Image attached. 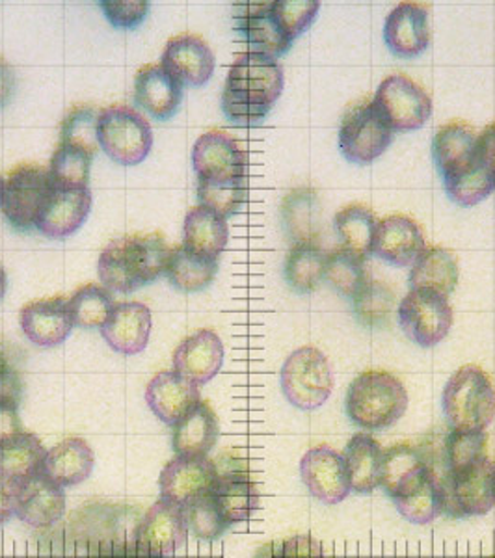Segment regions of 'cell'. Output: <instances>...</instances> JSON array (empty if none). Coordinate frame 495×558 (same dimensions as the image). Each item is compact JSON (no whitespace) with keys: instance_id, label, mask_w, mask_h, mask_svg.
Listing matches in <instances>:
<instances>
[{"instance_id":"cell-1","label":"cell","mask_w":495,"mask_h":558,"mask_svg":"<svg viewBox=\"0 0 495 558\" xmlns=\"http://www.w3.org/2000/svg\"><path fill=\"white\" fill-rule=\"evenodd\" d=\"M283 70L274 58L242 52L229 68L222 94L226 118L241 128L263 123L283 92Z\"/></svg>"},{"instance_id":"cell-2","label":"cell","mask_w":495,"mask_h":558,"mask_svg":"<svg viewBox=\"0 0 495 558\" xmlns=\"http://www.w3.org/2000/svg\"><path fill=\"white\" fill-rule=\"evenodd\" d=\"M172 254L160 233L131 235L108 244L99 255V278L108 291L129 294L166 272Z\"/></svg>"},{"instance_id":"cell-3","label":"cell","mask_w":495,"mask_h":558,"mask_svg":"<svg viewBox=\"0 0 495 558\" xmlns=\"http://www.w3.org/2000/svg\"><path fill=\"white\" fill-rule=\"evenodd\" d=\"M407 410V387L386 371H365L355 376L345 397L347 417L365 430L389 428L399 423Z\"/></svg>"},{"instance_id":"cell-4","label":"cell","mask_w":495,"mask_h":558,"mask_svg":"<svg viewBox=\"0 0 495 558\" xmlns=\"http://www.w3.org/2000/svg\"><path fill=\"white\" fill-rule=\"evenodd\" d=\"M442 408L452 430H486L495 417L492 378L476 365H463L445 384Z\"/></svg>"},{"instance_id":"cell-5","label":"cell","mask_w":495,"mask_h":558,"mask_svg":"<svg viewBox=\"0 0 495 558\" xmlns=\"http://www.w3.org/2000/svg\"><path fill=\"white\" fill-rule=\"evenodd\" d=\"M281 391L292 407L315 412L330 399L334 371L328 357L315 347H302L287 357L280 373Z\"/></svg>"},{"instance_id":"cell-6","label":"cell","mask_w":495,"mask_h":558,"mask_svg":"<svg viewBox=\"0 0 495 558\" xmlns=\"http://www.w3.org/2000/svg\"><path fill=\"white\" fill-rule=\"evenodd\" d=\"M99 146L118 165H141L152 151V125L125 105L105 108L99 114Z\"/></svg>"},{"instance_id":"cell-7","label":"cell","mask_w":495,"mask_h":558,"mask_svg":"<svg viewBox=\"0 0 495 558\" xmlns=\"http://www.w3.org/2000/svg\"><path fill=\"white\" fill-rule=\"evenodd\" d=\"M494 473L495 463L486 458L460 475L439 476L442 514L449 518H473L492 512L495 507Z\"/></svg>"},{"instance_id":"cell-8","label":"cell","mask_w":495,"mask_h":558,"mask_svg":"<svg viewBox=\"0 0 495 558\" xmlns=\"http://www.w3.org/2000/svg\"><path fill=\"white\" fill-rule=\"evenodd\" d=\"M397 313L402 331L423 349L442 343L451 331V304L447 296L431 289H410Z\"/></svg>"},{"instance_id":"cell-9","label":"cell","mask_w":495,"mask_h":558,"mask_svg":"<svg viewBox=\"0 0 495 558\" xmlns=\"http://www.w3.org/2000/svg\"><path fill=\"white\" fill-rule=\"evenodd\" d=\"M373 105L391 131H415L432 114V99L420 84L405 75H389L382 81Z\"/></svg>"},{"instance_id":"cell-10","label":"cell","mask_w":495,"mask_h":558,"mask_svg":"<svg viewBox=\"0 0 495 558\" xmlns=\"http://www.w3.org/2000/svg\"><path fill=\"white\" fill-rule=\"evenodd\" d=\"M391 144V128L373 101L350 108L339 129V147L354 165H371Z\"/></svg>"},{"instance_id":"cell-11","label":"cell","mask_w":495,"mask_h":558,"mask_svg":"<svg viewBox=\"0 0 495 558\" xmlns=\"http://www.w3.org/2000/svg\"><path fill=\"white\" fill-rule=\"evenodd\" d=\"M51 191L49 170L38 165H21L13 168L4 184L2 213L8 222L20 231L36 228L39 213Z\"/></svg>"},{"instance_id":"cell-12","label":"cell","mask_w":495,"mask_h":558,"mask_svg":"<svg viewBox=\"0 0 495 558\" xmlns=\"http://www.w3.org/2000/svg\"><path fill=\"white\" fill-rule=\"evenodd\" d=\"M220 471L209 457H178L166 463L159 476L160 497L189 507L204 495L213 494Z\"/></svg>"},{"instance_id":"cell-13","label":"cell","mask_w":495,"mask_h":558,"mask_svg":"<svg viewBox=\"0 0 495 558\" xmlns=\"http://www.w3.org/2000/svg\"><path fill=\"white\" fill-rule=\"evenodd\" d=\"M300 476L307 492L324 505H339L352 492L343 454L328 445H318L305 452L300 460Z\"/></svg>"},{"instance_id":"cell-14","label":"cell","mask_w":495,"mask_h":558,"mask_svg":"<svg viewBox=\"0 0 495 558\" xmlns=\"http://www.w3.org/2000/svg\"><path fill=\"white\" fill-rule=\"evenodd\" d=\"M192 168L205 181L246 178L247 155L231 134L207 131L194 144Z\"/></svg>"},{"instance_id":"cell-15","label":"cell","mask_w":495,"mask_h":558,"mask_svg":"<svg viewBox=\"0 0 495 558\" xmlns=\"http://www.w3.org/2000/svg\"><path fill=\"white\" fill-rule=\"evenodd\" d=\"M189 533L191 531L184 508L160 497L159 501L142 515V521L134 531V538L155 555L168 558L184 547Z\"/></svg>"},{"instance_id":"cell-16","label":"cell","mask_w":495,"mask_h":558,"mask_svg":"<svg viewBox=\"0 0 495 558\" xmlns=\"http://www.w3.org/2000/svg\"><path fill=\"white\" fill-rule=\"evenodd\" d=\"M233 17L237 33L252 47V52L276 60L291 49L292 39L276 17L273 2L236 4Z\"/></svg>"},{"instance_id":"cell-17","label":"cell","mask_w":495,"mask_h":558,"mask_svg":"<svg viewBox=\"0 0 495 558\" xmlns=\"http://www.w3.org/2000/svg\"><path fill=\"white\" fill-rule=\"evenodd\" d=\"M92 210L89 189H65L51 183L36 229L49 239H68L83 228Z\"/></svg>"},{"instance_id":"cell-18","label":"cell","mask_w":495,"mask_h":558,"mask_svg":"<svg viewBox=\"0 0 495 558\" xmlns=\"http://www.w3.org/2000/svg\"><path fill=\"white\" fill-rule=\"evenodd\" d=\"M65 514L64 488L44 473L17 481L15 515L34 529H47Z\"/></svg>"},{"instance_id":"cell-19","label":"cell","mask_w":495,"mask_h":558,"mask_svg":"<svg viewBox=\"0 0 495 558\" xmlns=\"http://www.w3.org/2000/svg\"><path fill=\"white\" fill-rule=\"evenodd\" d=\"M384 41L395 57H420L431 44L428 10L418 2H400L384 25Z\"/></svg>"},{"instance_id":"cell-20","label":"cell","mask_w":495,"mask_h":558,"mask_svg":"<svg viewBox=\"0 0 495 558\" xmlns=\"http://www.w3.org/2000/svg\"><path fill=\"white\" fill-rule=\"evenodd\" d=\"M162 68L179 83L200 88L209 83L215 73V52L209 45L194 34H181L166 44L162 52Z\"/></svg>"},{"instance_id":"cell-21","label":"cell","mask_w":495,"mask_h":558,"mask_svg":"<svg viewBox=\"0 0 495 558\" xmlns=\"http://www.w3.org/2000/svg\"><path fill=\"white\" fill-rule=\"evenodd\" d=\"M425 250V236L410 216H386L376 226L373 254L395 267H412Z\"/></svg>"},{"instance_id":"cell-22","label":"cell","mask_w":495,"mask_h":558,"mask_svg":"<svg viewBox=\"0 0 495 558\" xmlns=\"http://www.w3.org/2000/svg\"><path fill=\"white\" fill-rule=\"evenodd\" d=\"M20 320L28 341L44 349L64 343L71 328L75 326L71 318L70 300L64 296H52L26 304Z\"/></svg>"},{"instance_id":"cell-23","label":"cell","mask_w":495,"mask_h":558,"mask_svg":"<svg viewBox=\"0 0 495 558\" xmlns=\"http://www.w3.org/2000/svg\"><path fill=\"white\" fill-rule=\"evenodd\" d=\"M224 365V343L213 330H197L173 352V371L197 387L209 384Z\"/></svg>"},{"instance_id":"cell-24","label":"cell","mask_w":495,"mask_h":558,"mask_svg":"<svg viewBox=\"0 0 495 558\" xmlns=\"http://www.w3.org/2000/svg\"><path fill=\"white\" fill-rule=\"evenodd\" d=\"M101 336L110 349L123 355L141 354L152 336V312L141 302L116 304L101 326Z\"/></svg>"},{"instance_id":"cell-25","label":"cell","mask_w":495,"mask_h":558,"mask_svg":"<svg viewBox=\"0 0 495 558\" xmlns=\"http://www.w3.org/2000/svg\"><path fill=\"white\" fill-rule=\"evenodd\" d=\"M184 88L162 65H144L134 76V101L155 120L166 121L178 114Z\"/></svg>"},{"instance_id":"cell-26","label":"cell","mask_w":495,"mask_h":558,"mask_svg":"<svg viewBox=\"0 0 495 558\" xmlns=\"http://www.w3.org/2000/svg\"><path fill=\"white\" fill-rule=\"evenodd\" d=\"M200 400V387L179 375L178 371H162L147 384V407L168 426L178 425L184 413L196 407Z\"/></svg>"},{"instance_id":"cell-27","label":"cell","mask_w":495,"mask_h":558,"mask_svg":"<svg viewBox=\"0 0 495 558\" xmlns=\"http://www.w3.org/2000/svg\"><path fill=\"white\" fill-rule=\"evenodd\" d=\"M96 465V454L88 441L81 438H68L47 451L44 473L60 488H71L83 484Z\"/></svg>"},{"instance_id":"cell-28","label":"cell","mask_w":495,"mask_h":558,"mask_svg":"<svg viewBox=\"0 0 495 558\" xmlns=\"http://www.w3.org/2000/svg\"><path fill=\"white\" fill-rule=\"evenodd\" d=\"M220 436V423L209 402L200 400L173 426V451L181 457H207Z\"/></svg>"},{"instance_id":"cell-29","label":"cell","mask_w":495,"mask_h":558,"mask_svg":"<svg viewBox=\"0 0 495 558\" xmlns=\"http://www.w3.org/2000/svg\"><path fill=\"white\" fill-rule=\"evenodd\" d=\"M426 471L425 454L413 445H394L382 452L381 486L391 499L418 486Z\"/></svg>"},{"instance_id":"cell-30","label":"cell","mask_w":495,"mask_h":558,"mask_svg":"<svg viewBox=\"0 0 495 558\" xmlns=\"http://www.w3.org/2000/svg\"><path fill=\"white\" fill-rule=\"evenodd\" d=\"M381 444L367 432H358L345 447L343 462L350 489L360 495H371L381 486Z\"/></svg>"},{"instance_id":"cell-31","label":"cell","mask_w":495,"mask_h":558,"mask_svg":"<svg viewBox=\"0 0 495 558\" xmlns=\"http://www.w3.org/2000/svg\"><path fill=\"white\" fill-rule=\"evenodd\" d=\"M432 155L442 178L449 179L468 170L476 160V134L463 123L439 129L432 142Z\"/></svg>"},{"instance_id":"cell-32","label":"cell","mask_w":495,"mask_h":558,"mask_svg":"<svg viewBox=\"0 0 495 558\" xmlns=\"http://www.w3.org/2000/svg\"><path fill=\"white\" fill-rule=\"evenodd\" d=\"M213 497L229 526L250 520L261 505L257 484L241 471L220 473Z\"/></svg>"},{"instance_id":"cell-33","label":"cell","mask_w":495,"mask_h":558,"mask_svg":"<svg viewBox=\"0 0 495 558\" xmlns=\"http://www.w3.org/2000/svg\"><path fill=\"white\" fill-rule=\"evenodd\" d=\"M460 268L457 255L445 247H426L415 260L408 276L410 289H431L449 296L458 286Z\"/></svg>"},{"instance_id":"cell-34","label":"cell","mask_w":495,"mask_h":558,"mask_svg":"<svg viewBox=\"0 0 495 558\" xmlns=\"http://www.w3.org/2000/svg\"><path fill=\"white\" fill-rule=\"evenodd\" d=\"M229 241L228 220L215 210L197 205L184 218L183 246L196 254L215 257L222 254Z\"/></svg>"},{"instance_id":"cell-35","label":"cell","mask_w":495,"mask_h":558,"mask_svg":"<svg viewBox=\"0 0 495 558\" xmlns=\"http://www.w3.org/2000/svg\"><path fill=\"white\" fill-rule=\"evenodd\" d=\"M216 272H218V259L196 254L189 247L179 246L172 250L165 274L178 291L200 292L215 281Z\"/></svg>"},{"instance_id":"cell-36","label":"cell","mask_w":495,"mask_h":558,"mask_svg":"<svg viewBox=\"0 0 495 558\" xmlns=\"http://www.w3.org/2000/svg\"><path fill=\"white\" fill-rule=\"evenodd\" d=\"M45 449L41 439L33 432H23L15 438L0 444V475L23 481L28 476L38 475L44 470Z\"/></svg>"},{"instance_id":"cell-37","label":"cell","mask_w":495,"mask_h":558,"mask_svg":"<svg viewBox=\"0 0 495 558\" xmlns=\"http://www.w3.org/2000/svg\"><path fill=\"white\" fill-rule=\"evenodd\" d=\"M376 216L373 210L360 204L347 205L334 218V228L341 241L352 254L369 257L373 254V242L376 235Z\"/></svg>"},{"instance_id":"cell-38","label":"cell","mask_w":495,"mask_h":558,"mask_svg":"<svg viewBox=\"0 0 495 558\" xmlns=\"http://www.w3.org/2000/svg\"><path fill=\"white\" fill-rule=\"evenodd\" d=\"M326 254L317 242H299L289 250L286 257L287 283L297 292H313L324 279Z\"/></svg>"},{"instance_id":"cell-39","label":"cell","mask_w":495,"mask_h":558,"mask_svg":"<svg viewBox=\"0 0 495 558\" xmlns=\"http://www.w3.org/2000/svg\"><path fill=\"white\" fill-rule=\"evenodd\" d=\"M281 215L294 244L315 242V235H318L321 205H318L317 194L312 189L292 191L283 199Z\"/></svg>"},{"instance_id":"cell-40","label":"cell","mask_w":495,"mask_h":558,"mask_svg":"<svg viewBox=\"0 0 495 558\" xmlns=\"http://www.w3.org/2000/svg\"><path fill=\"white\" fill-rule=\"evenodd\" d=\"M394 502L399 514L413 525H428L436 520L442 514V492L438 478L432 473L431 468L418 486L394 499Z\"/></svg>"},{"instance_id":"cell-41","label":"cell","mask_w":495,"mask_h":558,"mask_svg":"<svg viewBox=\"0 0 495 558\" xmlns=\"http://www.w3.org/2000/svg\"><path fill=\"white\" fill-rule=\"evenodd\" d=\"M444 457V475H460V473H466L471 468H475V465H479V463L488 458V436H486V430H451V434L445 438Z\"/></svg>"},{"instance_id":"cell-42","label":"cell","mask_w":495,"mask_h":558,"mask_svg":"<svg viewBox=\"0 0 495 558\" xmlns=\"http://www.w3.org/2000/svg\"><path fill=\"white\" fill-rule=\"evenodd\" d=\"M363 257L352 254L347 247H336L326 254L324 279L336 289L341 296L354 299L362 287L367 283V272Z\"/></svg>"},{"instance_id":"cell-43","label":"cell","mask_w":495,"mask_h":558,"mask_svg":"<svg viewBox=\"0 0 495 558\" xmlns=\"http://www.w3.org/2000/svg\"><path fill=\"white\" fill-rule=\"evenodd\" d=\"M114 305V299L107 287L88 283L73 292L70 299L71 318L79 328L101 330L102 324L107 323L108 315L112 313Z\"/></svg>"},{"instance_id":"cell-44","label":"cell","mask_w":495,"mask_h":558,"mask_svg":"<svg viewBox=\"0 0 495 558\" xmlns=\"http://www.w3.org/2000/svg\"><path fill=\"white\" fill-rule=\"evenodd\" d=\"M247 186L246 178L224 179V181H205L197 179V199L202 207L215 210L216 215H237L246 204Z\"/></svg>"},{"instance_id":"cell-45","label":"cell","mask_w":495,"mask_h":558,"mask_svg":"<svg viewBox=\"0 0 495 558\" xmlns=\"http://www.w3.org/2000/svg\"><path fill=\"white\" fill-rule=\"evenodd\" d=\"M99 114L101 110L89 105L71 108L62 121L60 136L64 146L76 147L96 157L99 151Z\"/></svg>"},{"instance_id":"cell-46","label":"cell","mask_w":495,"mask_h":558,"mask_svg":"<svg viewBox=\"0 0 495 558\" xmlns=\"http://www.w3.org/2000/svg\"><path fill=\"white\" fill-rule=\"evenodd\" d=\"M94 157L83 149L60 144L52 155L49 179L65 189H89V170Z\"/></svg>"},{"instance_id":"cell-47","label":"cell","mask_w":495,"mask_h":558,"mask_svg":"<svg viewBox=\"0 0 495 558\" xmlns=\"http://www.w3.org/2000/svg\"><path fill=\"white\" fill-rule=\"evenodd\" d=\"M445 191L452 202L462 207H473L481 204L495 191L492 173L479 160L463 172L445 179Z\"/></svg>"},{"instance_id":"cell-48","label":"cell","mask_w":495,"mask_h":558,"mask_svg":"<svg viewBox=\"0 0 495 558\" xmlns=\"http://www.w3.org/2000/svg\"><path fill=\"white\" fill-rule=\"evenodd\" d=\"M184 515H186L189 531H192L196 538L205 542L220 538L229 529L228 521L224 520L213 494L204 495L196 501H192L189 507H184Z\"/></svg>"},{"instance_id":"cell-49","label":"cell","mask_w":495,"mask_h":558,"mask_svg":"<svg viewBox=\"0 0 495 558\" xmlns=\"http://www.w3.org/2000/svg\"><path fill=\"white\" fill-rule=\"evenodd\" d=\"M355 317L365 326H381L386 323L394 305V292L381 281H367L354 299Z\"/></svg>"},{"instance_id":"cell-50","label":"cell","mask_w":495,"mask_h":558,"mask_svg":"<svg viewBox=\"0 0 495 558\" xmlns=\"http://www.w3.org/2000/svg\"><path fill=\"white\" fill-rule=\"evenodd\" d=\"M318 8H321V2L317 0H276L273 2L274 13L292 41L312 26L313 20L317 17Z\"/></svg>"},{"instance_id":"cell-51","label":"cell","mask_w":495,"mask_h":558,"mask_svg":"<svg viewBox=\"0 0 495 558\" xmlns=\"http://www.w3.org/2000/svg\"><path fill=\"white\" fill-rule=\"evenodd\" d=\"M21 357L17 349L0 339V404H13L20 408L23 399V375H21Z\"/></svg>"},{"instance_id":"cell-52","label":"cell","mask_w":495,"mask_h":558,"mask_svg":"<svg viewBox=\"0 0 495 558\" xmlns=\"http://www.w3.org/2000/svg\"><path fill=\"white\" fill-rule=\"evenodd\" d=\"M99 7L116 28H136L146 20L152 4L147 0H102Z\"/></svg>"},{"instance_id":"cell-53","label":"cell","mask_w":495,"mask_h":558,"mask_svg":"<svg viewBox=\"0 0 495 558\" xmlns=\"http://www.w3.org/2000/svg\"><path fill=\"white\" fill-rule=\"evenodd\" d=\"M97 558H162L136 542V538L105 539L99 544Z\"/></svg>"},{"instance_id":"cell-54","label":"cell","mask_w":495,"mask_h":558,"mask_svg":"<svg viewBox=\"0 0 495 558\" xmlns=\"http://www.w3.org/2000/svg\"><path fill=\"white\" fill-rule=\"evenodd\" d=\"M280 558H324L323 544L310 534H297L280 542Z\"/></svg>"},{"instance_id":"cell-55","label":"cell","mask_w":495,"mask_h":558,"mask_svg":"<svg viewBox=\"0 0 495 558\" xmlns=\"http://www.w3.org/2000/svg\"><path fill=\"white\" fill-rule=\"evenodd\" d=\"M23 432H25V428H23V421H21L17 407L0 404V444L20 436Z\"/></svg>"},{"instance_id":"cell-56","label":"cell","mask_w":495,"mask_h":558,"mask_svg":"<svg viewBox=\"0 0 495 558\" xmlns=\"http://www.w3.org/2000/svg\"><path fill=\"white\" fill-rule=\"evenodd\" d=\"M476 159L492 173L495 181V123L476 136Z\"/></svg>"},{"instance_id":"cell-57","label":"cell","mask_w":495,"mask_h":558,"mask_svg":"<svg viewBox=\"0 0 495 558\" xmlns=\"http://www.w3.org/2000/svg\"><path fill=\"white\" fill-rule=\"evenodd\" d=\"M15 495H17V481L0 475V526L15 515Z\"/></svg>"},{"instance_id":"cell-58","label":"cell","mask_w":495,"mask_h":558,"mask_svg":"<svg viewBox=\"0 0 495 558\" xmlns=\"http://www.w3.org/2000/svg\"><path fill=\"white\" fill-rule=\"evenodd\" d=\"M13 86H15V75L12 68L4 60H0V108L7 107L13 94Z\"/></svg>"},{"instance_id":"cell-59","label":"cell","mask_w":495,"mask_h":558,"mask_svg":"<svg viewBox=\"0 0 495 558\" xmlns=\"http://www.w3.org/2000/svg\"><path fill=\"white\" fill-rule=\"evenodd\" d=\"M254 558H280V542H268L255 551Z\"/></svg>"},{"instance_id":"cell-60","label":"cell","mask_w":495,"mask_h":558,"mask_svg":"<svg viewBox=\"0 0 495 558\" xmlns=\"http://www.w3.org/2000/svg\"><path fill=\"white\" fill-rule=\"evenodd\" d=\"M7 272H4V268L0 265V300L4 299V294H7Z\"/></svg>"},{"instance_id":"cell-61","label":"cell","mask_w":495,"mask_h":558,"mask_svg":"<svg viewBox=\"0 0 495 558\" xmlns=\"http://www.w3.org/2000/svg\"><path fill=\"white\" fill-rule=\"evenodd\" d=\"M4 184H7V181L2 179V175H0V209H2V196H4Z\"/></svg>"},{"instance_id":"cell-62","label":"cell","mask_w":495,"mask_h":558,"mask_svg":"<svg viewBox=\"0 0 495 558\" xmlns=\"http://www.w3.org/2000/svg\"><path fill=\"white\" fill-rule=\"evenodd\" d=\"M494 481H495V473H494Z\"/></svg>"},{"instance_id":"cell-63","label":"cell","mask_w":495,"mask_h":558,"mask_svg":"<svg viewBox=\"0 0 495 558\" xmlns=\"http://www.w3.org/2000/svg\"><path fill=\"white\" fill-rule=\"evenodd\" d=\"M488 558H495V557H488Z\"/></svg>"}]
</instances>
